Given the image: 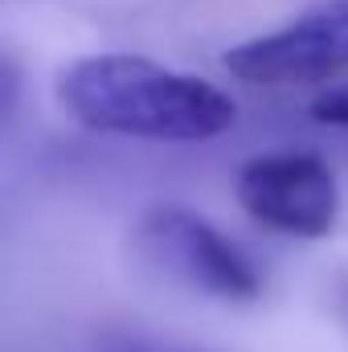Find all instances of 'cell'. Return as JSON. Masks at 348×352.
I'll use <instances>...</instances> for the list:
<instances>
[{
	"label": "cell",
	"mask_w": 348,
	"mask_h": 352,
	"mask_svg": "<svg viewBox=\"0 0 348 352\" xmlns=\"http://www.w3.org/2000/svg\"><path fill=\"white\" fill-rule=\"evenodd\" d=\"M62 107L90 131L127 140H209L234 123V98L205 78L131 54L78 58L58 74Z\"/></svg>",
	"instance_id": "obj_1"
},
{
	"label": "cell",
	"mask_w": 348,
	"mask_h": 352,
	"mask_svg": "<svg viewBox=\"0 0 348 352\" xmlns=\"http://www.w3.org/2000/svg\"><path fill=\"white\" fill-rule=\"evenodd\" d=\"M94 352H205V349L173 340V336L140 332V328H111V332L94 336Z\"/></svg>",
	"instance_id": "obj_5"
},
{
	"label": "cell",
	"mask_w": 348,
	"mask_h": 352,
	"mask_svg": "<svg viewBox=\"0 0 348 352\" xmlns=\"http://www.w3.org/2000/svg\"><path fill=\"white\" fill-rule=\"evenodd\" d=\"M312 115L320 123H332V127H348V87H336L328 94H320L312 102Z\"/></svg>",
	"instance_id": "obj_6"
},
{
	"label": "cell",
	"mask_w": 348,
	"mask_h": 352,
	"mask_svg": "<svg viewBox=\"0 0 348 352\" xmlns=\"http://www.w3.org/2000/svg\"><path fill=\"white\" fill-rule=\"evenodd\" d=\"M336 303H340V316L348 320V278L340 283V291H336Z\"/></svg>",
	"instance_id": "obj_7"
},
{
	"label": "cell",
	"mask_w": 348,
	"mask_h": 352,
	"mask_svg": "<svg viewBox=\"0 0 348 352\" xmlns=\"http://www.w3.org/2000/svg\"><path fill=\"white\" fill-rule=\"evenodd\" d=\"M135 250L152 270L188 291L226 303H250L262 295V274L246 250L184 205H152L135 221Z\"/></svg>",
	"instance_id": "obj_2"
},
{
	"label": "cell",
	"mask_w": 348,
	"mask_h": 352,
	"mask_svg": "<svg viewBox=\"0 0 348 352\" xmlns=\"http://www.w3.org/2000/svg\"><path fill=\"white\" fill-rule=\"evenodd\" d=\"M238 201L266 230H279L291 238H324L336 226L340 188L320 156L270 152L242 164Z\"/></svg>",
	"instance_id": "obj_3"
},
{
	"label": "cell",
	"mask_w": 348,
	"mask_h": 352,
	"mask_svg": "<svg viewBox=\"0 0 348 352\" xmlns=\"http://www.w3.org/2000/svg\"><path fill=\"white\" fill-rule=\"evenodd\" d=\"M221 66L246 82L287 87L316 82L348 70V0H328L295 16L291 25L234 45Z\"/></svg>",
	"instance_id": "obj_4"
}]
</instances>
